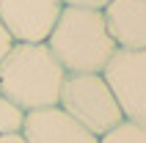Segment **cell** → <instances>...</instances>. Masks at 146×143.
<instances>
[{
  "label": "cell",
  "instance_id": "obj_4",
  "mask_svg": "<svg viewBox=\"0 0 146 143\" xmlns=\"http://www.w3.org/2000/svg\"><path fill=\"white\" fill-rule=\"evenodd\" d=\"M99 74L110 85L124 121L146 124V50H116Z\"/></svg>",
  "mask_w": 146,
  "mask_h": 143
},
{
  "label": "cell",
  "instance_id": "obj_3",
  "mask_svg": "<svg viewBox=\"0 0 146 143\" xmlns=\"http://www.w3.org/2000/svg\"><path fill=\"white\" fill-rule=\"evenodd\" d=\"M58 107L97 138L124 121L121 107L102 74H66Z\"/></svg>",
  "mask_w": 146,
  "mask_h": 143
},
{
  "label": "cell",
  "instance_id": "obj_2",
  "mask_svg": "<svg viewBox=\"0 0 146 143\" xmlns=\"http://www.w3.org/2000/svg\"><path fill=\"white\" fill-rule=\"evenodd\" d=\"M66 72L44 41H17L0 61V94L25 113L55 107Z\"/></svg>",
  "mask_w": 146,
  "mask_h": 143
},
{
  "label": "cell",
  "instance_id": "obj_1",
  "mask_svg": "<svg viewBox=\"0 0 146 143\" xmlns=\"http://www.w3.org/2000/svg\"><path fill=\"white\" fill-rule=\"evenodd\" d=\"M44 44L66 74H99L119 50L102 8L86 6H64Z\"/></svg>",
  "mask_w": 146,
  "mask_h": 143
},
{
  "label": "cell",
  "instance_id": "obj_5",
  "mask_svg": "<svg viewBox=\"0 0 146 143\" xmlns=\"http://www.w3.org/2000/svg\"><path fill=\"white\" fill-rule=\"evenodd\" d=\"M64 0H0V19L14 41H47Z\"/></svg>",
  "mask_w": 146,
  "mask_h": 143
},
{
  "label": "cell",
  "instance_id": "obj_9",
  "mask_svg": "<svg viewBox=\"0 0 146 143\" xmlns=\"http://www.w3.org/2000/svg\"><path fill=\"white\" fill-rule=\"evenodd\" d=\"M25 116H28V113H25L17 102H11L8 96L0 94V135H8V132H22Z\"/></svg>",
  "mask_w": 146,
  "mask_h": 143
},
{
  "label": "cell",
  "instance_id": "obj_11",
  "mask_svg": "<svg viewBox=\"0 0 146 143\" xmlns=\"http://www.w3.org/2000/svg\"><path fill=\"white\" fill-rule=\"evenodd\" d=\"M64 6H86V8H105L108 0H64Z\"/></svg>",
  "mask_w": 146,
  "mask_h": 143
},
{
  "label": "cell",
  "instance_id": "obj_8",
  "mask_svg": "<svg viewBox=\"0 0 146 143\" xmlns=\"http://www.w3.org/2000/svg\"><path fill=\"white\" fill-rule=\"evenodd\" d=\"M99 143H146V124L138 121H121L110 132L99 138Z\"/></svg>",
  "mask_w": 146,
  "mask_h": 143
},
{
  "label": "cell",
  "instance_id": "obj_6",
  "mask_svg": "<svg viewBox=\"0 0 146 143\" xmlns=\"http://www.w3.org/2000/svg\"><path fill=\"white\" fill-rule=\"evenodd\" d=\"M22 135L28 138V143H99V138L94 132H88L83 124H77L58 105L31 110L25 116Z\"/></svg>",
  "mask_w": 146,
  "mask_h": 143
},
{
  "label": "cell",
  "instance_id": "obj_7",
  "mask_svg": "<svg viewBox=\"0 0 146 143\" xmlns=\"http://www.w3.org/2000/svg\"><path fill=\"white\" fill-rule=\"evenodd\" d=\"M102 14L119 50H146V0H108Z\"/></svg>",
  "mask_w": 146,
  "mask_h": 143
},
{
  "label": "cell",
  "instance_id": "obj_12",
  "mask_svg": "<svg viewBox=\"0 0 146 143\" xmlns=\"http://www.w3.org/2000/svg\"><path fill=\"white\" fill-rule=\"evenodd\" d=\"M0 143H28V138L22 132H8V135H0Z\"/></svg>",
  "mask_w": 146,
  "mask_h": 143
},
{
  "label": "cell",
  "instance_id": "obj_10",
  "mask_svg": "<svg viewBox=\"0 0 146 143\" xmlns=\"http://www.w3.org/2000/svg\"><path fill=\"white\" fill-rule=\"evenodd\" d=\"M14 44H17V41H14V36L8 33V28L3 25V19H0V61H3V58L11 52V47H14Z\"/></svg>",
  "mask_w": 146,
  "mask_h": 143
}]
</instances>
